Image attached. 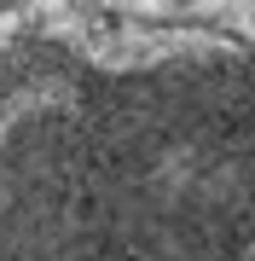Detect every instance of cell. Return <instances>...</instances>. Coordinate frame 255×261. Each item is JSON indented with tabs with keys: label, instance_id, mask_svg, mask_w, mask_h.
Masks as SVG:
<instances>
[{
	"label": "cell",
	"instance_id": "obj_1",
	"mask_svg": "<svg viewBox=\"0 0 255 261\" xmlns=\"http://www.w3.org/2000/svg\"><path fill=\"white\" fill-rule=\"evenodd\" d=\"M249 163L238 41L0 53V261H244Z\"/></svg>",
	"mask_w": 255,
	"mask_h": 261
}]
</instances>
